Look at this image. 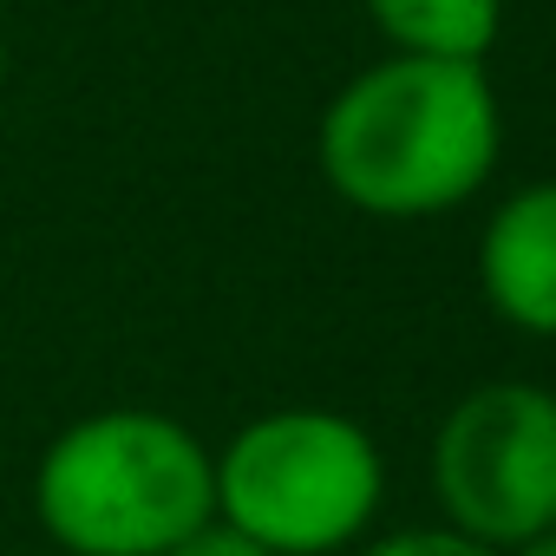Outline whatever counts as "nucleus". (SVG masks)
Wrapping results in <instances>:
<instances>
[{
  "instance_id": "obj_1",
  "label": "nucleus",
  "mask_w": 556,
  "mask_h": 556,
  "mask_svg": "<svg viewBox=\"0 0 556 556\" xmlns=\"http://www.w3.org/2000/svg\"><path fill=\"white\" fill-rule=\"evenodd\" d=\"M504 112L484 60L393 53L348 79L321 112V177L367 216H445L497 170Z\"/></svg>"
},
{
  "instance_id": "obj_4",
  "label": "nucleus",
  "mask_w": 556,
  "mask_h": 556,
  "mask_svg": "<svg viewBox=\"0 0 556 556\" xmlns=\"http://www.w3.org/2000/svg\"><path fill=\"white\" fill-rule=\"evenodd\" d=\"M445 523L484 549H517L556 523V393L491 380L465 393L432 445Z\"/></svg>"
},
{
  "instance_id": "obj_5",
  "label": "nucleus",
  "mask_w": 556,
  "mask_h": 556,
  "mask_svg": "<svg viewBox=\"0 0 556 556\" xmlns=\"http://www.w3.org/2000/svg\"><path fill=\"white\" fill-rule=\"evenodd\" d=\"M478 289L510 328L556 334V177L523 184L491 210L478 236Z\"/></svg>"
},
{
  "instance_id": "obj_7",
  "label": "nucleus",
  "mask_w": 556,
  "mask_h": 556,
  "mask_svg": "<svg viewBox=\"0 0 556 556\" xmlns=\"http://www.w3.org/2000/svg\"><path fill=\"white\" fill-rule=\"evenodd\" d=\"M354 556H497V549L471 543V536L452 530V523H432V530H393V536H380V543H367V549H354Z\"/></svg>"
},
{
  "instance_id": "obj_8",
  "label": "nucleus",
  "mask_w": 556,
  "mask_h": 556,
  "mask_svg": "<svg viewBox=\"0 0 556 556\" xmlns=\"http://www.w3.org/2000/svg\"><path fill=\"white\" fill-rule=\"evenodd\" d=\"M170 556H275V549H262L255 536H242L236 523H223V517H210V523H197Z\"/></svg>"
},
{
  "instance_id": "obj_6",
  "label": "nucleus",
  "mask_w": 556,
  "mask_h": 556,
  "mask_svg": "<svg viewBox=\"0 0 556 556\" xmlns=\"http://www.w3.org/2000/svg\"><path fill=\"white\" fill-rule=\"evenodd\" d=\"M367 14L393 40V53L484 60L504 27V0H367Z\"/></svg>"
},
{
  "instance_id": "obj_10",
  "label": "nucleus",
  "mask_w": 556,
  "mask_h": 556,
  "mask_svg": "<svg viewBox=\"0 0 556 556\" xmlns=\"http://www.w3.org/2000/svg\"><path fill=\"white\" fill-rule=\"evenodd\" d=\"M0 86H8V40H0Z\"/></svg>"
},
{
  "instance_id": "obj_9",
  "label": "nucleus",
  "mask_w": 556,
  "mask_h": 556,
  "mask_svg": "<svg viewBox=\"0 0 556 556\" xmlns=\"http://www.w3.org/2000/svg\"><path fill=\"white\" fill-rule=\"evenodd\" d=\"M504 556H556V523H549V530H536L530 543H517V549H504Z\"/></svg>"
},
{
  "instance_id": "obj_3",
  "label": "nucleus",
  "mask_w": 556,
  "mask_h": 556,
  "mask_svg": "<svg viewBox=\"0 0 556 556\" xmlns=\"http://www.w3.org/2000/svg\"><path fill=\"white\" fill-rule=\"evenodd\" d=\"M380 497L387 465L374 432L328 406L262 413L216 452V517L275 556H328L361 543Z\"/></svg>"
},
{
  "instance_id": "obj_2",
  "label": "nucleus",
  "mask_w": 556,
  "mask_h": 556,
  "mask_svg": "<svg viewBox=\"0 0 556 556\" xmlns=\"http://www.w3.org/2000/svg\"><path fill=\"white\" fill-rule=\"evenodd\" d=\"M34 510L73 556H170L216 517V452L170 413L112 406L40 452Z\"/></svg>"
}]
</instances>
